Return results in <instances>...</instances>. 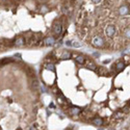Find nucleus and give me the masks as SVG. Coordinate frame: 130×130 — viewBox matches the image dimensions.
I'll return each instance as SVG.
<instances>
[{"mask_svg": "<svg viewBox=\"0 0 130 130\" xmlns=\"http://www.w3.org/2000/svg\"><path fill=\"white\" fill-rule=\"evenodd\" d=\"M77 0H0V53L45 47L58 24L67 25Z\"/></svg>", "mask_w": 130, "mask_h": 130, "instance_id": "nucleus-1", "label": "nucleus"}, {"mask_svg": "<svg viewBox=\"0 0 130 130\" xmlns=\"http://www.w3.org/2000/svg\"><path fill=\"white\" fill-rule=\"evenodd\" d=\"M76 34L97 49L121 48L130 28L127 0H78L75 7Z\"/></svg>", "mask_w": 130, "mask_h": 130, "instance_id": "nucleus-2", "label": "nucleus"}, {"mask_svg": "<svg viewBox=\"0 0 130 130\" xmlns=\"http://www.w3.org/2000/svg\"><path fill=\"white\" fill-rule=\"evenodd\" d=\"M92 123L94 125H96V126H101L103 124V120H102L100 117H94L92 119Z\"/></svg>", "mask_w": 130, "mask_h": 130, "instance_id": "nucleus-3", "label": "nucleus"}, {"mask_svg": "<svg viewBox=\"0 0 130 130\" xmlns=\"http://www.w3.org/2000/svg\"><path fill=\"white\" fill-rule=\"evenodd\" d=\"M100 130H103V129H100Z\"/></svg>", "mask_w": 130, "mask_h": 130, "instance_id": "nucleus-4", "label": "nucleus"}]
</instances>
